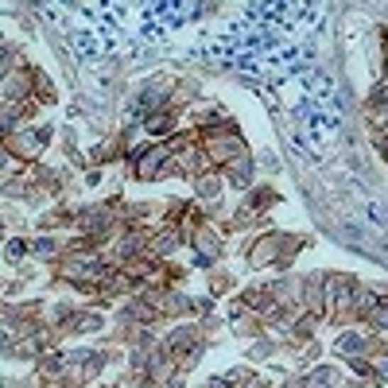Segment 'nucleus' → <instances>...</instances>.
Masks as SVG:
<instances>
[{
  "label": "nucleus",
  "mask_w": 388,
  "mask_h": 388,
  "mask_svg": "<svg viewBox=\"0 0 388 388\" xmlns=\"http://www.w3.org/2000/svg\"><path fill=\"white\" fill-rule=\"evenodd\" d=\"M299 249H303L299 237H287V233H257L249 245H245V260H249L253 268H272V264L287 268Z\"/></svg>",
  "instance_id": "1"
},
{
  "label": "nucleus",
  "mask_w": 388,
  "mask_h": 388,
  "mask_svg": "<svg viewBox=\"0 0 388 388\" xmlns=\"http://www.w3.org/2000/svg\"><path fill=\"white\" fill-rule=\"evenodd\" d=\"M51 136H55L51 125H23L16 136L4 140V148L23 163V167H35V160L47 152V144H51Z\"/></svg>",
  "instance_id": "2"
},
{
  "label": "nucleus",
  "mask_w": 388,
  "mask_h": 388,
  "mask_svg": "<svg viewBox=\"0 0 388 388\" xmlns=\"http://www.w3.org/2000/svg\"><path fill=\"white\" fill-rule=\"evenodd\" d=\"M171 160H175V155H171V148L163 144V140H148L144 155L132 163V175H136L140 183H155V179L171 175Z\"/></svg>",
  "instance_id": "3"
},
{
  "label": "nucleus",
  "mask_w": 388,
  "mask_h": 388,
  "mask_svg": "<svg viewBox=\"0 0 388 388\" xmlns=\"http://www.w3.org/2000/svg\"><path fill=\"white\" fill-rule=\"evenodd\" d=\"M187 249H191V260L198 264V268H214V264L221 260V253H226V241H221V233L210 226V221H202V226L191 233Z\"/></svg>",
  "instance_id": "4"
},
{
  "label": "nucleus",
  "mask_w": 388,
  "mask_h": 388,
  "mask_svg": "<svg viewBox=\"0 0 388 388\" xmlns=\"http://www.w3.org/2000/svg\"><path fill=\"white\" fill-rule=\"evenodd\" d=\"M221 183H229L233 191H249V187H257V160H253L249 152L237 155L233 163L221 167Z\"/></svg>",
  "instance_id": "5"
},
{
  "label": "nucleus",
  "mask_w": 388,
  "mask_h": 388,
  "mask_svg": "<svg viewBox=\"0 0 388 388\" xmlns=\"http://www.w3.org/2000/svg\"><path fill=\"white\" fill-rule=\"evenodd\" d=\"M0 233H4V214H0Z\"/></svg>",
  "instance_id": "6"
},
{
  "label": "nucleus",
  "mask_w": 388,
  "mask_h": 388,
  "mask_svg": "<svg viewBox=\"0 0 388 388\" xmlns=\"http://www.w3.org/2000/svg\"><path fill=\"white\" fill-rule=\"evenodd\" d=\"M0 292H4V284H0Z\"/></svg>",
  "instance_id": "7"
}]
</instances>
